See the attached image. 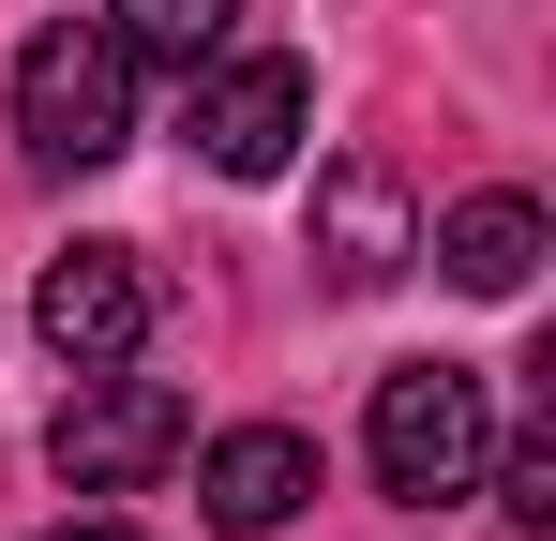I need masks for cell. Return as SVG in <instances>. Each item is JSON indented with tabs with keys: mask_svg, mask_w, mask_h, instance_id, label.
<instances>
[{
	"mask_svg": "<svg viewBox=\"0 0 556 541\" xmlns=\"http://www.w3.org/2000/svg\"><path fill=\"white\" fill-rule=\"evenodd\" d=\"M15 136H30V166H105V151L136 136V61H121V30H91V15L30 30V46H15Z\"/></svg>",
	"mask_w": 556,
	"mask_h": 541,
	"instance_id": "6da1fadb",
	"label": "cell"
},
{
	"mask_svg": "<svg viewBox=\"0 0 556 541\" xmlns=\"http://www.w3.org/2000/svg\"><path fill=\"white\" fill-rule=\"evenodd\" d=\"M362 451H376V481L391 496H466L481 481V451H496V406H481V376L466 361H391L376 376V406H362Z\"/></svg>",
	"mask_w": 556,
	"mask_h": 541,
	"instance_id": "7a4b0ae2",
	"label": "cell"
},
{
	"mask_svg": "<svg viewBox=\"0 0 556 541\" xmlns=\"http://www.w3.org/2000/svg\"><path fill=\"white\" fill-rule=\"evenodd\" d=\"M166 451H181V391H166V376H121V361H105V376H76V406L46 422L61 496H136Z\"/></svg>",
	"mask_w": 556,
	"mask_h": 541,
	"instance_id": "3957f363",
	"label": "cell"
},
{
	"mask_svg": "<svg viewBox=\"0 0 556 541\" xmlns=\"http://www.w3.org/2000/svg\"><path fill=\"white\" fill-rule=\"evenodd\" d=\"M30 331L76 361V376L136 361V347H151V270H136V241H76V256H46V286H30Z\"/></svg>",
	"mask_w": 556,
	"mask_h": 541,
	"instance_id": "277c9868",
	"label": "cell"
},
{
	"mask_svg": "<svg viewBox=\"0 0 556 541\" xmlns=\"http://www.w3.org/2000/svg\"><path fill=\"white\" fill-rule=\"evenodd\" d=\"M301 121H316V76H301V61H211V90H195L211 180H286Z\"/></svg>",
	"mask_w": 556,
	"mask_h": 541,
	"instance_id": "5b68a950",
	"label": "cell"
},
{
	"mask_svg": "<svg viewBox=\"0 0 556 541\" xmlns=\"http://www.w3.org/2000/svg\"><path fill=\"white\" fill-rule=\"evenodd\" d=\"M406 256H421V211H406V180L376 166V151H346V166L316 180V270H331L346 301H376Z\"/></svg>",
	"mask_w": 556,
	"mask_h": 541,
	"instance_id": "8992f818",
	"label": "cell"
},
{
	"mask_svg": "<svg viewBox=\"0 0 556 541\" xmlns=\"http://www.w3.org/2000/svg\"><path fill=\"white\" fill-rule=\"evenodd\" d=\"M195 496H211V527H226V541L301 527V496H316V437H301V422H241V437L195 451Z\"/></svg>",
	"mask_w": 556,
	"mask_h": 541,
	"instance_id": "52a82bcc",
	"label": "cell"
},
{
	"mask_svg": "<svg viewBox=\"0 0 556 541\" xmlns=\"http://www.w3.org/2000/svg\"><path fill=\"white\" fill-rule=\"evenodd\" d=\"M542 196H466L452 226H437V270H452L466 301H527V270H542Z\"/></svg>",
	"mask_w": 556,
	"mask_h": 541,
	"instance_id": "ba28073f",
	"label": "cell"
},
{
	"mask_svg": "<svg viewBox=\"0 0 556 541\" xmlns=\"http://www.w3.org/2000/svg\"><path fill=\"white\" fill-rule=\"evenodd\" d=\"M105 30H121V61H166V76H211V61L241 46V0H121Z\"/></svg>",
	"mask_w": 556,
	"mask_h": 541,
	"instance_id": "9c48e42d",
	"label": "cell"
},
{
	"mask_svg": "<svg viewBox=\"0 0 556 541\" xmlns=\"http://www.w3.org/2000/svg\"><path fill=\"white\" fill-rule=\"evenodd\" d=\"M496 466V512L511 527H556V437H511V451H481Z\"/></svg>",
	"mask_w": 556,
	"mask_h": 541,
	"instance_id": "30bf717a",
	"label": "cell"
},
{
	"mask_svg": "<svg viewBox=\"0 0 556 541\" xmlns=\"http://www.w3.org/2000/svg\"><path fill=\"white\" fill-rule=\"evenodd\" d=\"M46 541H151V527H121V512H76V527H46Z\"/></svg>",
	"mask_w": 556,
	"mask_h": 541,
	"instance_id": "8fae6325",
	"label": "cell"
}]
</instances>
